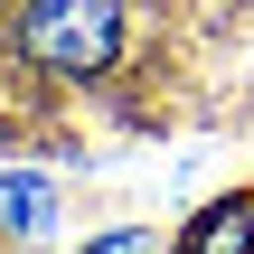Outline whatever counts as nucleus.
Listing matches in <instances>:
<instances>
[{"instance_id": "obj_1", "label": "nucleus", "mask_w": 254, "mask_h": 254, "mask_svg": "<svg viewBox=\"0 0 254 254\" xmlns=\"http://www.w3.org/2000/svg\"><path fill=\"white\" fill-rule=\"evenodd\" d=\"M123 38V9L113 0H38L28 9V57L57 66V75H94Z\"/></svg>"}, {"instance_id": "obj_2", "label": "nucleus", "mask_w": 254, "mask_h": 254, "mask_svg": "<svg viewBox=\"0 0 254 254\" xmlns=\"http://www.w3.org/2000/svg\"><path fill=\"white\" fill-rule=\"evenodd\" d=\"M0 217H9V226H28V236H38V226H47V217H57V198H47V189H38V179H0Z\"/></svg>"}, {"instance_id": "obj_3", "label": "nucleus", "mask_w": 254, "mask_h": 254, "mask_svg": "<svg viewBox=\"0 0 254 254\" xmlns=\"http://www.w3.org/2000/svg\"><path fill=\"white\" fill-rule=\"evenodd\" d=\"M245 226H254V207H226V217H207V226H198V254H236V245H245Z\"/></svg>"}, {"instance_id": "obj_4", "label": "nucleus", "mask_w": 254, "mask_h": 254, "mask_svg": "<svg viewBox=\"0 0 254 254\" xmlns=\"http://www.w3.org/2000/svg\"><path fill=\"white\" fill-rule=\"evenodd\" d=\"M94 254H151V236H104Z\"/></svg>"}]
</instances>
